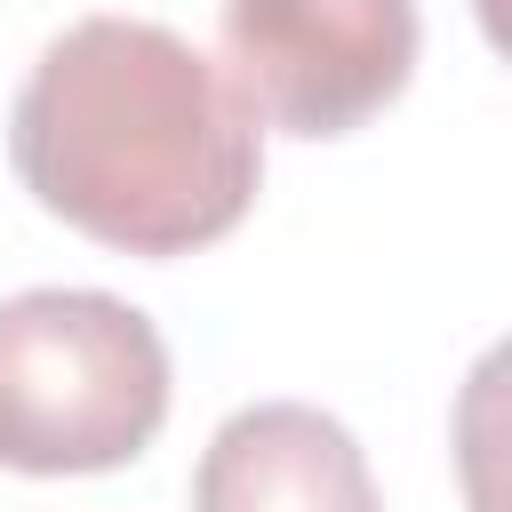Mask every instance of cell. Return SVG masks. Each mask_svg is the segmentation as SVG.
Listing matches in <instances>:
<instances>
[{"label":"cell","instance_id":"obj_4","mask_svg":"<svg viewBox=\"0 0 512 512\" xmlns=\"http://www.w3.org/2000/svg\"><path fill=\"white\" fill-rule=\"evenodd\" d=\"M192 512H384L360 440L304 400H256L216 424L192 472Z\"/></svg>","mask_w":512,"mask_h":512},{"label":"cell","instance_id":"obj_3","mask_svg":"<svg viewBox=\"0 0 512 512\" xmlns=\"http://www.w3.org/2000/svg\"><path fill=\"white\" fill-rule=\"evenodd\" d=\"M216 40L256 128L328 144L400 104L424 16L416 0H216Z\"/></svg>","mask_w":512,"mask_h":512},{"label":"cell","instance_id":"obj_2","mask_svg":"<svg viewBox=\"0 0 512 512\" xmlns=\"http://www.w3.org/2000/svg\"><path fill=\"white\" fill-rule=\"evenodd\" d=\"M168 424V344L104 288L0 296V464L80 480L136 464Z\"/></svg>","mask_w":512,"mask_h":512},{"label":"cell","instance_id":"obj_1","mask_svg":"<svg viewBox=\"0 0 512 512\" xmlns=\"http://www.w3.org/2000/svg\"><path fill=\"white\" fill-rule=\"evenodd\" d=\"M8 160L80 240L168 264L216 248L256 208L264 128L184 32L152 16H80L24 72Z\"/></svg>","mask_w":512,"mask_h":512}]
</instances>
